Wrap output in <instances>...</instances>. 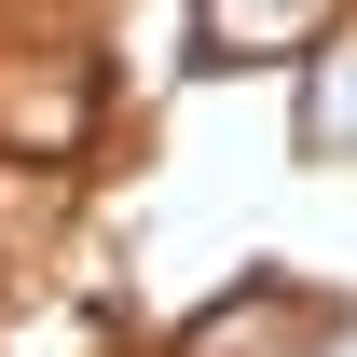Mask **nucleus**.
<instances>
[{"label": "nucleus", "instance_id": "nucleus-1", "mask_svg": "<svg viewBox=\"0 0 357 357\" xmlns=\"http://www.w3.org/2000/svg\"><path fill=\"white\" fill-rule=\"evenodd\" d=\"M192 14H206V55L220 69H289V55H316L344 28V0H192Z\"/></svg>", "mask_w": 357, "mask_h": 357}, {"label": "nucleus", "instance_id": "nucleus-2", "mask_svg": "<svg viewBox=\"0 0 357 357\" xmlns=\"http://www.w3.org/2000/svg\"><path fill=\"white\" fill-rule=\"evenodd\" d=\"M83 69H55V55H0V137L14 151H83Z\"/></svg>", "mask_w": 357, "mask_h": 357}, {"label": "nucleus", "instance_id": "nucleus-3", "mask_svg": "<svg viewBox=\"0 0 357 357\" xmlns=\"http://www.w3.org/2000/svg\"><path fill=\"white\" fill-rule=\"evenodd\" d=\"M178 357H316V303H289V289H248V303L192 316V344Z\"/></svg>", "mask_w": 357, "mask_h": 357}, {"label": "nucleus", "instance_id": "nucleus-4", "mask_svg": "<svg viewBox=\"0 0 357 357\" xmlns=\"http://www.w3.org/2000/svg\"><path fill=\"white\" fill-rule=\"evenodd\" d=\"M303 151H344L357 165V14L303 55Z\"/></svg>", "mask_w": 357, "mask_h": 357}, {"label": "nucleus", "instance_id": "nucleus-5", "mask_svg": "<svg viewBox=\"0 0 357 357\" xmlns=\"http://www.w3.org/2000/svg\"><path fill=\"white\" fill-rule=\"evenodd\" d=\"M316 357H357V316H344V330H316Z\"/></svg>", "mask_w": 357, "mask_h": 357}]
</instances>
